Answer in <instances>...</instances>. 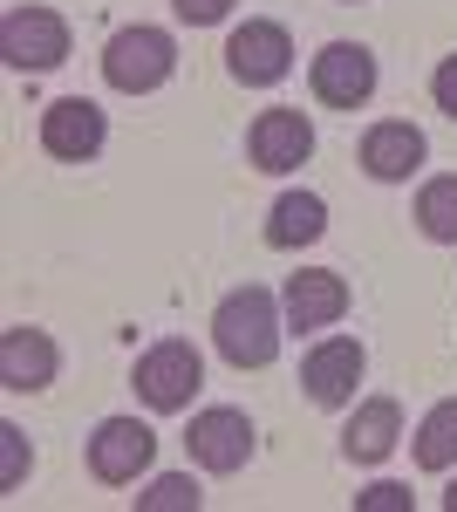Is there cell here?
<instances>
[{"mask_svg": "<svg viewBox=\"0 0 457 512\" xmlns=\"http://www.w3.org/2000/svg\"><path fill=\"white\" fill-rule=\"evenodd\" d=\"M280 301H273L267 287H232L226 301H219V315H212V342L226 355L232 369H267L273 355H280Z\"/></svg>", "mask_w": 457, "mask_h": 512, "instance_id": "cell-1", "label": "cell"}, {"mask_svg": "<svg viewBox=\"0 0 457 512\" xmlns=\"http://www.w3.org/2000/svg\"><path fill=\"white\" fill-rule=\"evenodd\" d=\"M171 69H178V41L164 28H116L103 48V82L116 96H151L171 82Z\"/></svg>", "mask_w": 457, "mask_h": 512, "instance_id": "cell-2", "label": "cell"}, {"mask_svg": "<svg viewBox=\"0 0 457 512\" xmlns=\"http://www.w3.org/2000/svg\"><path fill=\"white\" fill-rule=\"evenodd\" d=\"M0 55H7V69H21V76H48V69L69 62V21H62L55 7H14V14L0 21Z\"/></svg>", "mask_w": 457, "mask_h": 512, "instance_id": "cell-3", "label": "cell"}, {"mask_svg": "<svg viewBox=\"0 0 457 512\" xmlns=\"http://www.w3.org/2000/svg\"><path fill=\"white\" fill-rule=\"evenodd\" d=\"M137 396L151 403V410H191V396H198V383H205V362H198V349L191 342H157V349L137 355Z\"/></svg>", "mask_w": 457, "mask_h": 512, "instance_id": "cell-4", "label": "cell"}, {"mask_svg": "<svg viewBox=\"0 0 457 512\" xmlns=\"http://www.w3.org/2000/svg\"><path fill=\"white\" fill-rule=\"evenodd\" d=\"M157 458V431L137 424V417H103L96 437H89V472L103 485H137Z\"/></svg>", "mask_w": 457, "mask_h": 512, "instance_id": "cell-5", "label": "cell"}, {"mask_svg": "<svg viewBox=\"0 0 457 512\" xmlns=\"http://www.w3.org/2000/svg\"><path fill=\"white\" fill-rule=\"evenodd\" d=\"M185 451H191V465L232 478V472H246V458L260 451V437L246 424V410H198L185 431Z\"/></svg>", "mask_w": 457, "mask_h": 512, "instance_id": "cell-6", "label": "cell"}, {"mask_svg": "<svg viewBox=\"0 0 457 512\" xmlns=\"http://www.w3.org/2000/svg\"><path fill=\"white\" fill-rule=\"evenodd\" d=\"M314 96L328 103V110H362L369 96H376V55L362 48V41H328L321 55H314Z\"/></svg>", "mask_w": 457, "mask_h": 512, "instance_id": "cell-7", "label": "cell"}, {"mask_svg": "<svg viewBox=\"0 0 457 512\" xmlns=\"http://www.w3.org/2000/svg\"><path fill=\"white\" fill-rule=\"evenodd\" d=\"M226 69L232 82H246V89H273V82L294 69V41L280 21H246V28H232L226 41Z\"/></svg>", "mask_w": 457, "mask_h": 512, "instance_id": "cell-8", "label": "cell"}, {"mask_svg": "<svg viewBox=\"0 0 457 512\" xmlns=\"http://www.w3.org/2000/svg\"><path fill=\"white\" fill-rule=\"evenodd\" d=\"M103 137H110V123H103V110H96L89 96H62V103L41 110V151H48V158L89 164L103 151Z\"/></svg>", "mask_w": 457, "mask_h": 512, "instance_id": "cell-9", "label": "cell"}, {"mask_svg": "<svg viewBox=\"0 0 457 512\" xmlns=\"http://www.w3.org/2000/svg\"><path fill=\"white\" fill-rule=\"evenodd\" d=\"M362 369H369V355H362V342H348V335H335V342L307 349V362H301V390L314 396L321 410H342V403H355V383H362Z\"/></svg>", "mask_w": 457, "mask_h": 512, "instance_id": "cell-10", "label": "cell"}, {"mask_svg": "<svg viewBox=\"0 0 457 512\" xmlns=\"http://www.w3.org/2000/svg\"><path fill=\"white\" fill-rule=\"evenodd\" d=\"M246 158L260 171H294V164L314 158V123L307 110H260L253 130H246Z\"/></svg>", "mask_w": 457, "mask_h": 512, "instance_id": "cell-11", "label": "cell"}, {"mask_svg": "<svg viewBox=\"0 0 457 512\" xmlns=\"http://www.w3.org/2000/svg\"><path fill=\"white\" fill-rule=\"evenodd\" d=\"M55 369H62V349H55L41 328H7V335H0V390L35 396V390L55 383Z\"/></svg>", "mask_w": 457, "mask_h": 512, "instance_id": "cell-12", "label": "cell"}, {"mask_svg": "<svg viewBox=\"0 0 457 512\" xmlns=\"http://www.w3.org/2000/svg\"><path fill=\"white\" fill-rule=\"evenodd\" d=\"M280 308H287V328H335V321L348 315V280L335 274V267L294 274L287 294H280Z\"/></svg>", "mask_w": 457, "mask_h": 512, "instance_id": "cell-13", "label": "cell"}, {"mask_svg": "<svg viewBox=\"0 0 457 512\" xmlns=\"http://www.w3.org/2000/svg\"><path fill=\"white\" fill-rule=\"evenodd\" d=\"M417 164H423V130L417 123H403V117L369 123V137H362V171H369L376 185H403Z\"/></svg>", "mask_w": 457, "mask_h": 512, "instance_id": "cell-14", "label": "cell"}, {"mask_svg": "<svg viewBox=\"0 0 457 512\" xmlns=\"http://www.w3.org/2000/svg\"><path fill=\"white\" fill-rule=\"evenodd\" d=\"M396 437H403V403H396V396H369V403L348 417L342 451H348V465H382V458L396 451Z\"/></svg>", "mask_w": 457, "mask_h": 512, "instance_id": "cell-15", "label": "cell"}, {"mask_svg": "<svg viewBox=\"0 0 457 512\" xmlns=\"http://www.w3.org/2000/svg\"><path fill=\"white\" fill-rule=\"evenodd\" d=\"M321 233H328V205H321L314 192H287V198H273V212H267V246L294 253V246H314Z\"/></svg>", "mask_w": 457, "mask_h": 512, "instance_id": "cell-16", "label": "cell"}, {"mask_svg": "<svg viewBox=\"0 0 457 512\" xmlns=\"http://www.w3.org/2000/svg\"><path fill=\"white\" fill-rule=\"evenodd\" d=\"M417 465L423 472H451L457 465V396H444V403H430L423 410V424H417Z\"/></svg>", "mask_w": 457, "mask_h": 512, "instance_id": "cell-17", "label": "cell"}, {"mask_svg": "<svg viewBox=\"0 0 457 512\" xmlns=\"http://www.w3.org/2000/svg\"><path fill=\"white\" fill-rule=\"evenodd\" d=\"M417 226H423V239H437V246H457V171L430 178V185L417 192Z\"/></svg>", "mask_w": 457, "mask_h": 512, "instance_id": "cell-18", "label": "cell"}, {"mask_svg": "<svg viewBox=\"0 0 457 512\" xmlns=\"http://www.w3.org/2000/svg\"><path fill=\"white\" fill-rule=\"evenodd\" d=\"M198 485H191L185 472H171V478H157L151 492H137V512H198Z\"/></svg>", "mask_w": 457, "mask_h": 512, "instance_id": "cell-19", "label": "cell"}, {"mask_svg": "<svg viewBox=\"0 0 457 512\" xmlns=\"http://www.w3.org/2000/svg\"><path fill=\"white\" fill-rule=\"evenodd\" d=\"M35 465V451H28V437L14 431V424H0V492H14L21 478Z\"/></svg>", "mask_w": 457, "mask_h": 512, "instance_id": "cell-20", "label": "cell"}, {"mask_svg": "<svg viewBox=\"0 0 457 512\" xmlns=\"http://www.w3.org/2000/svg\"><path fill=\"white\" fill-rule=\"evenodd\" d=\"M355 512H410V485H369V492H355Z\"/></svg>", "mask_w": 457, "mask_h": 512, "instance_id": "cell-21", "label": "cell"}, {"mask_svg": "<svg viewBox=\"0 0 457 512\" xmlns=\"http://www.w3.org/2000/svg\"><path fill=\"white\" fill-rule=\"evenodd\" d=\"M178 7V21H191V28H219L232 14V0H171Z\"/></svg>", "mask_w": 457, "mask_h": 512, "instance_id": "cell-22", "label": "cell"}, {"mask_svg": "<svg viewBox=\"0 0 457 512\" xmlns=\"http://www.w3.org/2000/svg\"><path fill=\"white\" fill-rule=\"evenodd\" d=\"M430 96H437V110H444V117H457V55H444V62H437Z\"/></svg>", "mask_w": 457, "mask_h": 512, "instance_id": "cell-23", "label": "cell"}, {"mask_svg": "<svg viewBox=\"0 0 457 512\" xmlns=\"http://www.w3.org/2000/svg\"><path fill=\"white\" fill-rule=\"evenodd\" d=\"M444 512H457V485H451V492H444Z\"/></svg>", "mask_w": 457, "mask_h": 512, "instance_id": "cell-24", "label": "cell"}, {"mask_svg": "<svg viewBox=\"0 0 457 512\" xmlns=\"http://www.w3.org/2000/svg\"><path fill=\"white\" fill-rule=\"evenodd\" d=\"M348 7H355V0H348Z\"/></svg>", "mask_w": 457, "mask_h": 512, "instance_id": "cell-25", "label": "cell"}]
</instances>
